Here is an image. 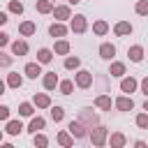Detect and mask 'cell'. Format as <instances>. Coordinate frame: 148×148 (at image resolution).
Wrapping results in <instances>:
<instances>
[{"mask_svg": "<svg viewBox=\"0 0 148 148\" xmlns=\"http://www.w3.org/2000/svg\"><path fill=\"white\" fill-rule=\"evenodd\" d=\"M136 86H139V83H136V79H132V76L120 81V90H123V92H134V90H136Z\"/></svg>", "mask_w": 148, "mask_h": 148, "instance_id": "cell-17", "label": "cell"}, {"mask_svg": "<svg viewBox=\"0 0 148 148\" xmlns=\"http://www.w3.org/2000/svg\"><path fill=\"white\" fill-rule=\"evenodd\" d=\"M79 120H81L88 130H92V127L99 125V118H97V113H92V109H81V111H79Z\"/></svg>", "mask_w": 148, "mask_h": 148, "instance_id": "cell-1", "label": "cell"}, {"mask_svg": "<svg viewBox=\"0 0 148 148\" xmlns=\"http://www.w3.org/2000/svg\"><path fill=\"white\" fill-rule=\"evenodd\" d=\"M58 86H60V92H62V95H69V92L74 90V83H72V81H60Z\"/></svg>", "mask_w": 148, "mask_h": 148, "instance_id": "cell-34", "label": "cell"}, {"mask_svg": "<svg viewBox=\"0 0 148 148\" xmlns=\"http://www.w3.org/2000/svg\"><path fill=\"white\" fill-rule=\"evenodd\" d=\"M18 113H21V116H32V113H35V109H32V104H30V102H23V104L18 106Z\"/></svg>", "mask_w": 148, "mask_h": 148, "instance_id": "cell-31", "label": "cell"}, {"mask_svg": "<svg viewBox=\"0 0 148 148\" xmlns=\"http://www.w3.org/2000/svg\"><path fill=\"white\" fill-rule=\"evenodd\" d=\"M37 12H39V14L53 12V2H51V0H37Z\"/></svg>", "mask_w": 148, "mask_h": 148, "instance_id": "cell-22", "label": "cell"}, {"mask_svg": "<svg viewBox=\"0 0 148 148\" xmlns=\"http://www.w3.org/2000/svg\"><path fill=\"white\" fill-rule=\"evenodd\" d=\"M7 134H18L21 130H23V123L21 120H7Z\"/></svg>", "mask_w": 148, "mask_h": 148, "instance_id": "cell-20", "label": "cell"}, {"mask_svg": "<svg viewBox=\"0 0 148 148\" xmlns=\"http://www.w3.org/2000/svg\"><path fill=\"white\" fill-rule=\"evenodd\" d=\"M21 83H23V79H21L18 72H12V74L7 76V86H9V88H21Z\"/></svg>", "mask_w": 148, "mask_h": 148, "instance_id": "cell-19", "label": "cell"}, {"mask_svg": "<svg viewBox=\"0 0 148 148\" xmlns=\"http://www.w3.org/2000/svg\"><path fill=\"white\" fill-rule=\"evenodd\" d=\"M49 143V139L44 136V134H35V146H39V148H44Z\"/></svg>", "mask_w": 148, "mask_h": 148, "instance_id": "cell-37", "label": "cell"}, {"mask_svg": "<svg viewBox=\"0 0 148 148\" xmlns=\"http://www.w3.org/2000/svg\"><path fill=\"white\" fill-rule=\"evenodd\" d=\"M106 30H109V23L106 21H95L92 23V32L95 35H106Z\"/></svg>", "mask_w": 148, "mask_h": 148, "instance_id": "cell-24", "label": "cell"}, {"mask_svg": "<svg viewBox=\"0 0 148 148\" xmlns=\"http://www.w3.org/2000/svg\"><path fill=\"white\" fill-rule=\"evenodd\" d=\"M0 120H9V106H0Z\"/></svg>", "mask_w": 148, "mask_h": 148, "instance_id": "cell-38", "label": "cell"}, {"mask_svg": "<svg viewBox=\"0 0 148 148\" xmlns=\"http://www.w3.org/2000/svg\"><path fill=\"white\" fill-rule=\"evenodd\" d=\"M7 23V12H0V25Z\"/></svg>", "mask_w": 148, "mask_h": 148, "instance_id": "cell-41", "label": "cell"}, {"mask_svg": "<svg viewBox=\"0 0 148 148\" xmlns=\"http://www.w3.org/2000/svg\"><path fill=\"white\" fill-rule=\"evenodd\" d=\"M95 104H97L99 109H104V111H109V109H111V97H106V95H99V97L95 99Z\"/></svg>", "mask_w": 148, "mask_h": 148, "instance_id": "cell-27", "label": "cell"}, {"mask_svg": "<svg viewBox=\"0 0 148 148\" xmlns=\"http://www.w3.org/2000/svg\"><path fill=\"white\" fill-rule=\"evenodd\" d=\"M35 30H37V28H35V23H32V21H23V23L18 25V32H21L23 37H30V35H35Z\"/></svg>", "mask_w": 148, "mask_h": 148, "instance_id": "cell-16", "label": "cell"}, {"mask_svg": "<svg viewBox=\"0 0 148 148\" xmlns=\"http://www.w3.org/2000/svg\"><path fill=\"white\" fill-rule=\"evenodd\" d=\"M12 53H14V56H25V53H28V44H25L23 39L12 42Z\"/></svg>", "mask_w": 148, "mask_h": 148, "instance_id": "cell-15", "label": "cell"}, {"mask_svg": "<svg viewBox=\"0 0 148 148\" xmlns=\"http://www.w3.org/2000/svg\"><path fill=\"white\" fill-rule=\"evenodd\" d=\"M51 118H53L56 123H60V120L65 118V109H62V106H51Z\"/></svg>", "mask_w": 148, "mask_h": 148, "instance_id": "cell-28", "label": "cell"}, {"mask_svg": "<svg viewBox=\"0 0 148 148\" xmlns=\"http://www.w3.org/2000/svg\"><path fill=\"white\" fill-rule=\"evenodd\" d=\"M143 111H148V99H146V104H143Z\"/></svg>", "mask_w": 148, "mask_h": 148, "instance_id": "cell-44", "label": "cell"}, {"mask_svg": "<svg viewBox=\"0 0 148 148\" xmlns=\"http://www.w3.org/2000/svg\"><path fill=\"white\" fill-rule=\"evenodd\" d=\"M42 83H44V88H46V90H53V88H56L60 81H58V74H56V72H46Z\"/></svg>", "mask_w": 148, "mask_h": 148, "instance_id": "cell-11", "label": "cell"}, {"mask_svg": "<svg viewBox=\"0 0 148 148\" xmlns=\"http://www.w3.org/2000/svg\"><path fill=\"white\" fill-rule=\"evenodd\" d=\"M9 12L12 14H23V5L18 0H9Z\"/></svg>", "mask_w": 148, "mask_h": 148, "instance_id": "cell-33", "label": "cell"}, {"mask_svg": "<svg viewBox=\"0 0 148 148\" xmlns=\"http://www.w3.org/2000/svg\"><path fill=\"white\" fill-rule=\"evenodd\" d=\"M58 143L60 146H72V132L67 130V132H60L58 134Z\"/></svg>", "mask_w": 148, "mask_h": 148, "instance_id": "cell-29", "label": "cell"}, {"mask_svg": "<svg viewBox=\"0 0 148 148\" xmlns=\"http://www.w3.org/2000/svg\"><path fill=\"white\" fill-rule=\"evenodd\" d=\"M12 65V56H7L5 51H0V67H9Z\"/></svg>", "mask_w": 148, "mask_h": 148, "instance_id": "cell-36", "label": "cell"}, {"mask_svg": "<svg viewBox=\"0 0 148 148\" xmlns=\"http://www.w3.org/2000/svg\"><path fill=\"white\" fill-rule=\"evenodd\" d=\"M72 32H86V28H88V21H86V16L83 14H76L74 18H72Z\"/></svg>", "mask_w": 148, "mask_h": 148, "instance_id": "cell-4", "label": "cell"}, {"mask_svg": "<svg viewBox=\"0 0 148 148\" xmlns=\"http://www.w3.org/2000/svg\"><path fill=\"white\" fill-rule=\"evenodd\" d=\"M90 141H92V146H104V143H106V127H102V125L92 127Z\"/></svg>", "mask_w": 148, "mask_h": 148, "instance_id": "cell-3", "label": "cell"}, {"mask_svg": "<svg viewBox=\"0 0 148 148\" xmlns=\"http://www.w3.org/2000/svg\"><path fill=\"white\" fill-rule=\"evenodd\" d=\"M53 51H56V53H60V56L69 53V42H67V39H58V42H56V46H53Z\"/></svg>", "mask_w": 148, "mask_h": 148, "instance_id": "cell-23", "label": "cell"}, {"mask_svg": "<svg viewBox=\"0 0 148 148\" xmlns=\"http://www.w3.org/2000/svg\"><path fill=\"white\" fill-rule=\"evenodd\" d=\"M99 56H102L104 60H111V58L116 56V46H113V44H109V42H104V44L99 46Z\"/></svg>", "mask_w": 148, "mask_h": 148, "instance_id": "cell-12", "label": "cell"}, {"mask_svg": "<svg viewBox=\"0 0 148 148\" xmlns=\"http://www.w3.org/2000/svg\"><path fill=\"white\" fill-rule=\"evenodd\" d=\"M109 74H111V76H123V74H125V65H123V62H111Z\"/></svg>", "mask_w": 148, "mask_h": 148, "instance_id": "cell-26", "label": "cell"}, {"mask_svg": "<svg viewBox=\"0 0 148 148\" xmlns=\"http://www.w3.org/2000/svg\"><path fill=\"white\" fill-rule=\"evenodd\" d=\"M39 130H44V118H42V116L32 118V120H30V125H28V132H32V134H37Z\"/></svg>", "mask_w": 148, "mask_h": 148, "instance_id": "cell-18", "label": "cell"}, {"mask_svg": "<svg viewBox=\"0 0 148 148\" xmlns=\"http://www.w3.org/2000/svg\"><path fill=\"white\" fill-rule=\"evenodd\" d=\"M51 58H53V53H51L49 49H39V51H37V60H39L42 65H46V62H51Z\"/></svg>", "mask_w": 148, "mask_h": 148, "instance_id": "cell-25", "label": "cell"}, {"mask_svg": "<svg viewBox=\"0 0 148 148\" xmlns=\"http://www.w3.org/2000/svg\"><path fill=\"white\" fill-rule=\"evenodd\" d=\"M74 83H76L79 88H90V86H92V74H90L88 69H79L76 76H74Z\"/></svg>", "mask_w": 148, "mask_h": 148, "instance_id": "cell-2", "label": "cell"}, {"mask_svg": "<svg viewBox=\"0 0 148 148\" xmlns=\"http://www.w3.org/2000/svg\"><path fill=\"white\" fill-rule=\"evenodd\" d=\"M141 92H143V95L148 97V76H146V79L141 81Z\"/></svg>", "mask_w": 148, "mask_h": 148, "instance_id": "cell-40", "label": "cell"}, {"mask_svg": "<svg viewBox=\"0 0 148 148\" xmlns=\"http://www.w3.org/2000/svg\"><path fill=\"white\" fill-rule=\"evenodd\" d=\"M113 32L118 37H127V35H132V23L130 21H118L116 28H113Z\"/></svg>", "mask_w": 148, "mask_h": 148, "instance_id": "cell-7", "label": "cell"}, {"mask_svg": "<svg viewBox=\"0 0 148 148\" xmlns=\"http://www.w3.org/2000/svg\"><path fill=\"white\" fill-rule=\"evenodd\" d=\"M134 9H136V14H141V16H148V0H139Z\"/></svg>", "mask_w": 148, "mask_h": 148, "instance_id": "cell-32", "label": "cell"}, {"mask_svg": "<svg viewBox=\"0 0 148 148\" xmlns=\"http://www.w3.org/2000/svg\"><path fill=\"white\" fill-rule=\"evenodd\" d=\"M67 130H69V132H72V136H76V139H81V136H86V134H88V132H86L88 127H86L81 120H72Z\"/></svg>", "mask_w": 148, "mask_h": 148, "instance_id": "cell-5", "label": "cell"}, {"mask_svg": "<svg viewBox=\"0 0 148 148\" xmlns=\"http://www.w3.org/2000/svg\"><path fill=\"white\" fill-rule=\"evenodd\" d=\"M5 86H7V83H5V81H2V79H0V95H2V92H5Z\"/></svg>", "mask_w": 148, "mask_h": 148, "instance_id": "cell-42", "label": "cell"}, {"mask_svg": "<svg viewBox=\"0 0 148 148\" xmlns=\"http://www.w3.org/2000/svg\"><path fill=\"white\" fill-rule=\"evenodd\" d=\"M53 16H56L58 21L72 18V9H69V5H58V7H53Z\"/></svg>", "mask_w": 148, "mask_h": 148, "instance_id": "cell-6", "label": "cell"}, {"mask_svg": "<svg viewBox=\"0 0 148 148\" xmlns=\"http://www.w3.org/2000/svg\"><path fill=\"white\" fill-rule=\"evenodd\" d=\"M49 35H51V37H65V35H67L65 23H60V21H58V23H51V25H49Z\"/></svg>", "mask_w": 148, "mask_h": 148, "instance_id": "cell-9", "label": "cell"}, {"mask_svg": "<svg viewBox=\"0 0 148 148\" xmlns=\"http://www.w3.org/2000/svg\"><path fill=\"white\" fill-rule=\"evenodd\" d=\"M127 56H130L132 62H141V60H143V49H141L139 44H134V46L127 49Z\"/></svg>", "mask_w": 148, "mask_h": 148, "instance_id": "cell-10", "label": "cell"}, {"mask_svg": "<svg viewBox=\"0 0 148 148\" xmlns=\"http://www.w3.org/2000/svg\"><path fill=\"white\" fill-rule=\"evenodd\" d=\"M136 125H139L141 130H148V111H146V113H139V116H136Z\"/></svg>", "mask_w": 148, "mask_h": 148, "instance_id": "cell-35", "label": "cell"}, {"mask_svg": "<svg viewBox=\"0 0 148 148\" xmlns=\"http://www.w3.org/2000/svg\"><path fill=\"white\" fill-rule=\"evenodd\" d=\"M7 44H9V35H7V32H0V49L7 46Z\"/></svg>", "mask_w": 148, "mask_h": 148, "instance_id": "cell-39", "label": "cell"}, {"mask_svg": "<svg viewBox=\"0 0 148 148\" xmlns=\"http://www.w3.org/2000/svg\"><path fill=\"white\" fill-rule=\"evenodd\" d=\"M79 65H81V60H79L76 56H67V58H65V67H67V69H76Z\"/></svg>", "mask_w": 148, "mask_h": 148, "instance_id": "cell-30", "label": "cell"}, {"mask_svg": "<svg viewBox=\"0 0 148 148\" xmlns=\"http://www.w3.org/2000/svg\"><path fill=\"white\" fill-rule=\"evenodd\" d=\"M32 104H35V106H39V109H49V106H51V97H49V95H44V92H39V95H35V97H32Z\"/></svg>", "mask_w": 148, "mask_h": 148, "instance_id": "cell-13", "label": "cell"}, {"mask_svg": "<svg viewBox=\"0 0 148 148\" xmlns=\"http://www.w3.org/2000/svg\"><path fill=\"white\" fill-rule=\"evenodd\" d=\"M109 141H111V146H113V148H123V146L127 143V139H125V134H120V132H116V134H111V139H109Z\"/></svg>", "mask_w": 148, "mask_h": 148, "instance_id": "cell-21", "label": "cell"}, {"mask_svg": "<svg viewBox=\"0 0 148 148\" xmlns=\"http://www.w3.org/2000/svg\"><path fill=\"white\" fill-rule=\"evenodd\" d=\"M67 2H69V5H76V2H81V0H67Z\"/></svg>", "mask_w": 148, "mask_h": 148, "instance_id": "cell-43", "label": "cell"}, {"mask_svg": "<svg viewBox=\"0 0 148 148\" xmlns=\"http://www.w3.org/2000/svg\"><path fill=\"white\" fill-rule=\"evenodd\" d=\"M0 141H2V130H0Z\"/></svg>", "mask_w": 148, "mask_h": 148, "instance_id": "cell-45", "label": "cell"}, {"mask_svg": "<svg viewBox=\"0 0 148 148\" xmlns=\"http://www.w3.org/2000/svg\"><path fill=\"white\" fill-rule=\"evenodd\" d=\"M23 72H25L28 79H37V76L42 74V62H39V60H37V62H28Z\"/></svg>", "mask_w": 148, "mask_h": 148, "instance_id": "cell-8", "label": "cell"}, {"mask_svg": "<svg viewBox=\"0 0 148 148\" xmlns=\"http://www.w3.org/2000/svg\"><path fill=\"white\" fill-rule=\"evenodd\" d=\"M116 106H118L120 111H132V109H134V102H132V97L123 95V97H118V99H116Z\"/></svg>", "mask_w": 148, "mask_h": 148, "instance_id": "cell-14", "label": "cell"}]
</instances>
